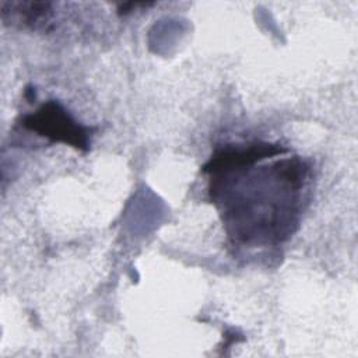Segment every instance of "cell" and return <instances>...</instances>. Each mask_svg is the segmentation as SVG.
<instances>
[{
    "instance_id": "cell-1",
    "label": "cell",
    "mask_w": 358,
    "mask_h": 358,
    "mask_svg": "<svg viewBox=\"0 0 358 358\" xmlns=\"http://www.w3.org/2000/svg\"><path fill=\"white\" fill-rule=\"evenodd\" d=\"M281 150L262 143L227 147L204 165L211 200L234 241L252 246L278 243L294 232L308 168L299 158L264 164Z\"/></svg>"
},
{
    "instance_id": "cell-2",
    "label": "cell",
    "mask_w": 358,
    "mask_h": 358,
    "mask_svg": "<svg viewBox=\"0 0 358 358\" xmlns=\"http://www.w3.org/2000/svg\"><path fill=\"white\" fill-rule=\"evenodd\" d=\"M24 126L52 137L57 141L73 144L77 148H87L88 131L77 124L70 115L56 102L45 103L36 113L24 119Z\"/></svg>"
}]
</instances>
